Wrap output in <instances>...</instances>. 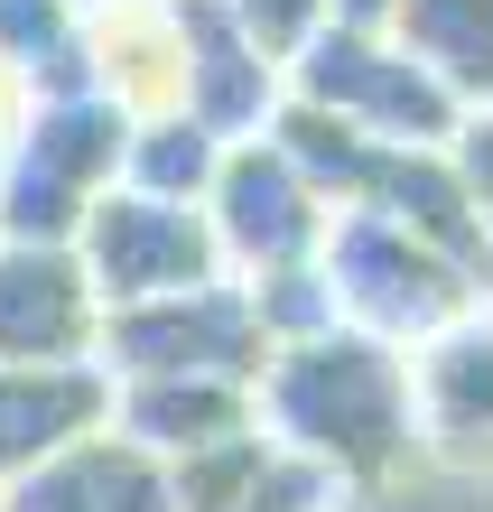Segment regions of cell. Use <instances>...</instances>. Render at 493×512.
Listing matches in <instances>:
<instances>
[{
    "mask_svg": "<svg viewBox=\"0 0 493 512\" xmlns=\"http://www.w3.org/2000/svg\"><path fill=\"white\" fill-rule=\"evenodd\" d=\"M410 419L419 447L447 466H493V317H456L410 364Z\"/></svg>",
    "mask_w": 493,
    "mask_h": 512,
    "instance_id": "8",
    "label": "cell"
},
{
    "mask_svg": "<svg viewBox=\"0 0 493 512\" xmlns=\"http://www.w3.org/2000/svg\"><path fill=\"white\" fill-rule=\"evenodd\" d=\"M75 19H112V10H149V0H66Z\"/></svg>",
    "mask_w": 493,
    "mask_h": 512,
    "instance_id": "15",
    "label": "cell"
},
{
    "mask_svg": "<svg viewBox=\"0 0 493 512\" xmlns=\"http://www.w3.org/2000/svg\"><path fill=\"white\" fill-rule=\"evenodd\" d=\"M214 168H224V140L187 112H140L131 149H121V187L131 196H159V205H205Z\"/></svg>",
    "mask_w": 493,
    "mask_h": 512,
    "instance_id": "12",
    "label": "cell"
},
{
    "mask_svg": "<svg viewBox=\"0 0 493 512\" xmlns=\"http://www.w3.org/2000/svg\"><path fill=\"white\" fill-rule=\"evenodd\" d=\"M326 298H335V326H354V336H373V345H428V336H447L456 317H475L484 308V289L466 280L456 261H438L428 243H410L391 215H373V205H354V215H335L326 224Z\"/></svg>",
    "mask_w": 493,
    "mask_h": 512,
    "instance_id": "2",
    "label": "cell"
},
{
    "mask_svg": "<svg viewBox=\"0 0 493 512\" xmlns=\"http://www.w3.org/2000/svg\"><path fill=\"white\" fill-rule=\"evenodd\" d=\"M103 429L140 447L149 466H187L224 438H252V391L242 382H112Z\"/></svg>",
    "mask_w": 493,
    "mask_h": 512,
    "instance_id": "10",
    "label": "cell"
},
{
    "mask_svg": "<svg viewBox=\"0 0 493 512\" xmlns=\"http://www.w3.org/2000/svg\"><path fill=\"white\" fill-rule=\"evenodd\" d=\"M252 429L280 457L335 475V485H382L419 457L410 354L354 336V326H326L307 345H270V364L252 373Z\"/></svg>",
    "mask_w": 493,
    "mask_h": 512,
    "instance_id": "1",
    "label": "cell"
},
{
    "mask_svg": "<svg viewBox=\"0 0 493 512\" xmlns=\"http://www.w3.org/2000/svg\"><path fill=\"white\" fill-rule=\"evenodd\" d=\"M261 364H270V336H261L242 280L121 308V317H103V336H94V373L103 382H242V391H252Z\"/></svg>",
    "mask_w": 493,
    "mask_h": 512,
    "instance_id": "3",
    "label": "cell"
},
{
    "mask_svg": "<svg viewBox=\"0 0 493 512\" xmlns=\"http://www.w3.org/2000/svg\"><path fill=\"white\" fill-rule=\"evenodd\" d=\"M447 168H456V187H466L475 224H484V243H493V112H466V122H456Z\"/></svg>",
    "mask_w": 493,
    "mask_h": 512,
    "instance_id": "13",
    "label": "cell"
},
{
    "mask_svg": "<svg viewBox=\"0 0 493 512\" xmlns=\"http://www.w3.org/2000/svg\"><path fill=\"white\" fill-rule=\"evenodd\" d=\"M103 308L75 243H0V364H94Z\"/></svg>",
    "mask_w": 493,
    "mask_h": 512,
    "instance_id": "7",
    "label": "cell"
},
{
    "mask_svg": "<svg viewBox=\"0 0 493 512\" xmlns=\"http://www.w3.org/2000/svg\"><path fill=\"white\" fill-rule=\"evenodd\" d=\"M75 270L94 289V308H149V298H187L224 280V252H214V224L205 205H159V196H131V187H103L75 224Z\"/></svg>",
    "mask_w": 493,
    "mask_h": 512,
    "instance_id": "5",
    "label": "cell"
},
{
    "mask_svg": "<svg viewBox=\"0 0 493 512\" xmlns=\"http://www.w3.org/2000/svg\"><path fill=\"white\" fill-rule=\"evenodd\" d=\"M103 419H112V382L94 364H0V485L103 438Z\"/></svg>",
    "mask_w": 493,
    "mask_h": 512,
    "instance_id": "9",
    "label": "cell"
},
{
    "mask_svg": "<svg viewBox=\"0 0 493 512\" xmlns=\"http://www.w3.org/2000/svg\"><path fill=\"white\" fill-rule=\"evenodd\" d=\"M280 84H289V103H317L335 122H354L373 149H447L456 122H466L391 38H363V28H335V19L280 66Z\"/></svg>",
    "mask_w": 493,
    "mask_h": 512,
    "instance_id": "4",
    "label": "cell"
},
{
    "mask_svg": "<svg viewBox=\"0 0 493 512\" xmlns=\"http://www.w3.org/2000/svg\"><path fill=\"white\" fill-rule=\"evenodd\" d=\"M382 38L456 112H493V0H400Z\"/></svg>",
    "mask_w": 493,
    "mask_h": 512,
    "instance_id": "11",
    "label": "cell"
},
{
    "mask_svg": "<svg viewBox=\"0 0 493 512\" xmlns=\"http://www.w3.org/2000/svg\"><path fill=\"white\" fill-rule=\"evenodd\" d=\"M391 10H400V0H326V19H335V28H363V38H382Z\"/></svg>",
    "mask_w": 493,
    "mask_h": 512,
    "instance_id": "14",
    "label": "cell"
},
{
    "mask_svg": "<svg viewBox=\"0 0 493 512\" xmlns=\"http://www.w3.org/2000/svg\"><path fill=\"white\" fill-rule=\"evenodd\" d=\"M205 224H214V252H224V280H270V270L317 261L335 215L298 187V168L270 140H242L224 149V168L205 187Z\"/></svg>",
    "mask_w": 493,
    "mask_h": 512,
    "instance_id": "6",
    "label": "cell"
}]
</instances>
